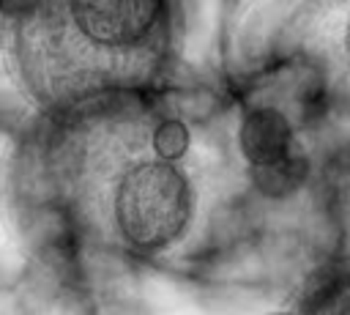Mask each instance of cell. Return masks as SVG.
<instances>
[{
    "label": "cell",
    "mask_w": 350,
    "mask_h": 315,
    "mask_svg": "<svg viewBox=\"0 0 350 315\" xmlns=\"http://www.w3.org/2000/svg\"><path fill=\"white\" fill-rule=\"evenodd\" d=\"M347 55H350V25H347Z\"/></svg>",
    "instance_id": "cell-4"
},
{
    "label": "cell",
    "mask_w": 350,
    "mask_h": 315,
    "mask_svg": "<svg viewBox=\"0 0 350 315\" xmlns=\"http://www.w3.org/2000/svg\"><path fill=\"white\" fill-rule=\"evenodd\" d=\"M175 0H11L8 71L38 118L164 85Z\"/></svg>",
    "instance_id": "cell-2"
},
{
    "label": "cell",
    "mask_w": 350,
    "mask_h": 315,
    "mask_svg": "<svg viewBox=\"0 0 350 315\" xmlns=\"http://www.w3.org/2000/svg\"><path fill=\"white\" fill-rule=\"evenodd\" d=\"M306 315H350V268L334 274L314 296Z\"/></svg>",
    "instance_id": "cell-3"
},
{
    "label": "cell",
    "mask_w": 350,
    "mask_h": 315,
    "mask_svg": "<svg viewBox=\"0 0 350 315\" xmlns=\"http://www.w3.org/2000/svg\"><path fill=\"white\" fill-rule=\"evenodd\" d=\"M30 145L74 230L137 260L197 255L249 178L230 118L167 85L38 118Z\"/></svg>",
    "instance_id": "cell-1"
}]
</instances>
